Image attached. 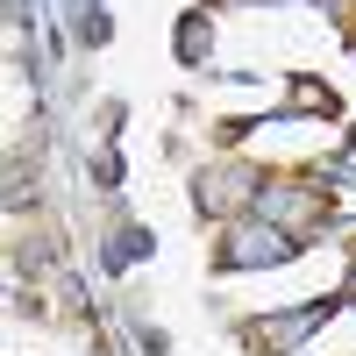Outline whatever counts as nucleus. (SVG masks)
Returning a JSON list of instances; mask_svg holds the SVG:
<instances>
[{
	"label": "nucleus",
	"instance_id": "obj_1",
	"mask_svg": "<svg viewBox=\"0 0 356 356\" xmlns=\"http://www.w3.org/2000/svg\"><path fill=\"white\" fill-rule=\"evenodd\" d=\"M228 264H285V257H300V235H285V228H243V235H228Z\"/></svg>",
	"mask_w": 356,
	"mask_h": 356
},
{
	"label": "nucleus",
	"instance_id": "obj_2",
	"mask_svg": "<svg viewBox=\"0 0 356 356\" xmlns=\"http://www.w3.org/2000/svg\"><path fill=\"white\" fill-rule=\"evenodd\" d=\"M250 193H257V178H243V171H214V178H200V193H193V200L207 207V214H228V207H235V200H250Z\"/></svg>",
	"mask_w": 356,
	"mask_h": 356
},
{
	"label": "nucleus",
	"instance_id": "obj_3",
	"mask_svg": "<svg viewBox=\"0 0 356 356\" xmlns=\"http://www.w3.org/2000/svg\"><path fill=\"white\" fill-rule=\"evenodd\" d=\"M335 307H300V314H271V321H257V335L264 342H292V335H314L321 321H328Z\"/></svg>",
	"mask_w": 356,
	"mask_h": 356
},
{
	"label": "nucleus",
	"instance_id": "obj_4",
	"mask_svg": "<svg viewBox=\"0 0 356 356\" xmlns=\"http://www.w3.org/2000/svg\"><path fill=\"white\" fill-rule=\"evenodd\" d=\"M136 257H150V235H143V228H122V235L107 243V271H129Z\"/></svg>",
	"mask_w": 356,
	"mask_h": 356
},
{
	"label": "nucleus",
	"instance_id": "obj_5",
	"mask_svg": "<svg viewBox=\"0 0 356 356\" xmlns=\"http://www.w3.org/2000/svg\"><path fill=\"white\" fill-rule=\"evenodd\" d=\"M178 57H186V65L207 57V22H178Z\"/></svg>",
	"mask_w": 356,
	"mask_h": 356
}]
</instances>
